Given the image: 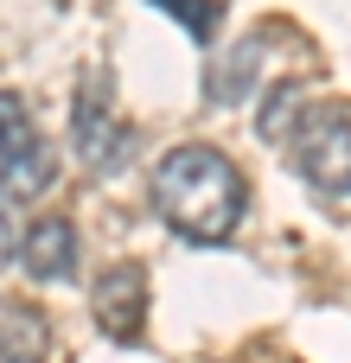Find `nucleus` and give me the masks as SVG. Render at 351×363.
<instances>
[{
  "mask_svg": "<svg viewBox=\"0 0 351 363\" xmlns=\"http://www.w3.org/2000/svg\"><path fill=\"white\" fill-rule=\"evenodd\" d=\"M243 204H249V185L217 147H173L153 166V211L185 242H205V249L230 242V230L243 223Z\"/></svg>",
  "mask_w": 351,
  "mask_h": 363,
  "instance_id": "f257e3e1",
  "label": "nucleus"
},
{
  "mask_svg": "<svg viewBox=\"0 0 351 363\" xmlns=\"http://www.w3.org/2000/svg\"><path fill=\"white\" fill-rule=\"evenodd\" d=\"M288 147H294V166H301L307 185H320V191H351V115L339 102L301 108Z\"/></svg>",
  "mask_w": 351,
  "mask_h": 363,
  "instance_id": "f03ea898",
  "label": "nucleus"
},
{
  "mask_svg": "<svg viewBox=\"0 0 351 363\" xmlns=\"http://www.w3.org/2000/svg\"><path fill=\"white\" fill-rule=\"evenodd\" d=\"M70 147L90 172H122L128 153H134V128L115 115V96H109V77L90 70L83 89H77V108H70Z\"/></svg>",
  "mask_w": 351,
  "mask_h": 363,
  "instance_id": "7ed1b4c3",
  "label": "nucleus"
},
{
  "mask_svg": "<svg viewBox=\"0 0 351 363\" xmlns=\"http://www.w3.org/2000/svg\"><path fill=\"white\" fill-rule=\"evenodd\" d=\"M51 179H58V160H51L32 108L13 89H0V198H38Z\"/></svg>",
  "mask_w": 351,
  "mask_h": 363,
  "instance_id": "20e7f679",
  "label": "nucleus"
},
{
  "mask_svg": "<svg viewBox=\"0 0 351 363\" xmlns=\"http://www.w3.org/2000/svg\"><path fill=\"white\" fill-rule=\"evenodd\" d=\"M96 325L115 345H134L147 332V268L141 262H115L96 281Z\"/></svg>",
  "mask_w": 351,
  "mask_h": 363,
  "instance_id": "39448f33",
  "label": "nucleus"
},
{
  "mask_svg": "<svg viewBox=\"0 0 351 363\" xmlns=\"http://www.w3.org/2000/svg\"><path fill=\"white\" fill-rule=\"evenodd\" d=\"M19 268L32 281H70L77 274V230L64 217H38L26 236H19Z\"/></svg>",
  "mask_w": 351,
  "mask_h": 363,
  "instance_id": "423d86ee",
  "label": "nucleus"
},
{
  "mask_svg": "<svg viewBox=\"0 0 351 363\" xmlns=\"http://www.w3.org/2000/svg\"><path fill=\"white\" fill-rule=\"evenodd\" d=\"M262 77V32H249L243 45H230L211 70H205V96L217 102V108H230V102H243L249 96V83Z\"/></svg>",
  "mask_w": 351,
  "mask_h": 363,
  "instance_id": "0eeeda50",
  "label": "nucleus"
},
{
  "mask_svg": "<svg viewBox=\"0 0 351 363\" xmlns=\"http://www.w3.org/2000/svg\"><path fill=\"white\" fill-rule=\"evenodd\" d=\"M51 351V325L38 306H13L6 325H0V363H45Z\"/></svg>",
  "mask_w": 351,
  "mask_h": 363,
  "instance_id": "6e6552de",
  "label": "nucleus"
},
{
  "mask_svg": "<svg viewBox=\"0 0 351 363\" xmlns=\"http://www.w3.org/2000/svg\"><path fill=\"white\" fill-rule=\"evenodd\" d=\"M153 6H160V13H173L198 45H205V38L217 32V19H224V6H217V0H153Z\"/></svg>",
  "mask_w": 351,
  "mask_h": 363,
  "instance_id": "1a4fd4ad",
  "label": "nucleus"
},
{
  "mask_svg": "<svg viewBox=\"0 0 351 363\" xmlns=\"http://www.w3.org/2000/svg\"><path fill=\"white\" fill-rule=\"evenodd\" d=\"M13 262V211H6V198H0V268Z\"/></svg>",
  "mask_w": 351,
  "mask_h": 363,
  "instance_id": "9d476101",
  "label": "nucleus"
}]
</instances>
